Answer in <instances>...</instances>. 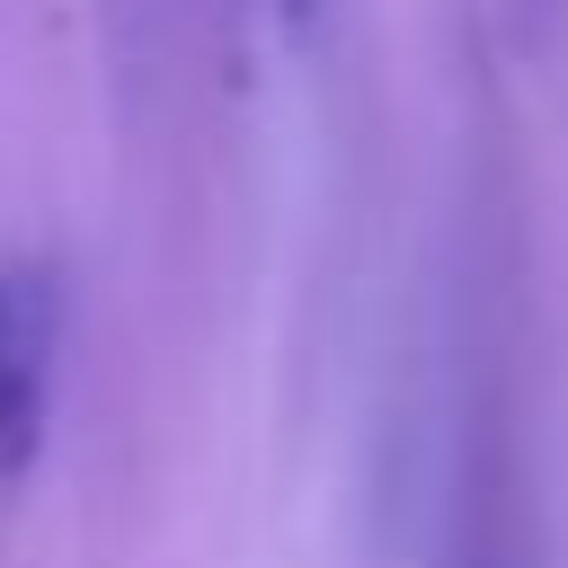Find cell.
Wrapping results in <instances>:
<instances>
[{"mask_svg":"<svg viewBox=\"0 0 568 568\" xmlns=\"http://www.w3.org/2000/svg\"><path fill=\"white\" fill-rule=\"evenodd\" d=\"M62 355V284L53 266H0V488L36 470L44 408Z\"/></svg>","mask_w":568,"mask_h":568,"instance_id":"cell-1","label":"cell"},{"mask_svg":"<svg viewBox=\"0 0 568 568\" xmlns=\"http://www.w3.org/2000/svg\"><path fill=\"white\" fill-rule=\"evenodd\" d=\"M257 9H266V27H275L284 44H311V27H320L328 0H257Z\"/></svg>","mask_w":568,"mask_h":568,"instance_id":"cell-2","label":"cell"}]
</instances>
